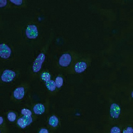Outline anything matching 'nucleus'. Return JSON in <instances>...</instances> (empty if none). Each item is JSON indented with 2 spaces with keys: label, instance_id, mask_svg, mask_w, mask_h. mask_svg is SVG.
<instances>
[{
  "label": "nucleus",
  "instance_id": "nucleus-14",
  "mask_svg": "<svg viewBox=\"0 0 133 133\" xmlns=\"http://www.w3.org/2000/svg\"><path fill=\"white\" fill-rule=\"evenodd\" d=\"M17 114L14 112H10L7 115V118L11 122H14L17 119Z\"/></svg>",
  "mask_w": 133,
  "mask_h": 133
},
{
  "label": "nucleus",
  "instance_id": "nucleus-17",
  "mask_svg": "<svg viewBox=\"0 0 133 133\" xmlns=\"http://www.w3.org/2000/svg\"><path fill=\"white\" fill-rule=\"evenodd\" d=\"M13 5L17 7H21L23 5L24 0H9Z\"/></svg>",
  "mask_w": 133,
  "mask_h": 133
},
{
  "label": "nucleus",
  "instance_id": "nucleus-15",
  "mask_svg": "<svg viewBox=\"0 0 133 133\" xmlns=\"http://www.w3.org/2000/svg\"><path fill=\"white\" fill-rule=\"evenodd\" d=\"M55 82L56 87L58 88H60L63 85V78L61 76H57L55 79Z\"/></svg>",
  "mask_w": 133,
  "mask_h": 133
},
{
  "label": "nucleus",
  "instance_id": "nucleus-10",
  "mask_svg": "<svg viewBox=\"0 0 133 133\" xmlns=\"http://www.w3.org/2000/svg\"><path fill=\"white\" fill-rule=\"evenodd\" d=\"M59 124V120L58 118L55 115L51 116L49 118L48 124L49 126L51 127L54 128L57 127Z\"/></svg>",
  "mask_w": 133,
  "mask_h": 133
},
{
  "label": "nucleus",
  "instance_id": "nucleus-5",
  "mask_svg": "<svg viewBox=\"0 0 133 133\" xmlns=\"http://www.w3.org/2000/svg\"><path fill=\"white\" fill-rule=\"evenodd\" d=\"M12 53V48L9 45L5 43L0 44V57L2 59L5 60L9 59Z\"/></svg>",
  "mask_w": 133,
  "mask_h": 133
},
{
  "label": "nucleus",
  "instance_id": "nucleus-7",
  "mask_svg": "<svg viewBox=\"0 0 133 133\" xmlns=\"http://www.w3.org/2000/svg\"><path fill=\"white\" fill-rule=\"evenodd\" d=\"M121 113V108L116 103H113L111 105L110 109V114L111 117L114 119L118 118Z\"/></svg>",
  "mask_w": 133,
  "mask_h": 133
},
{
  "label": "nucleus",
  "instance_id": "nucleus-11",
  "mask_svg": "<svg viewBox=\"0 0 133 133\" xmlns=\"http://www.w3.org/2000/svg\"><path fill=\"white\" fill-rule=\"evenodd\" d=\"M39 76L42 81L45 82L51 80V76L49 72L46 70L41 71L39 74Z\"/></svg>",
  "mask_w": 133,
  "mask_h": 133
},
{
  "label": "nucleus",
  "instance_id": "nucleus-20",
  "mask_svg": "<svg viewBox=\"0 0 133 133\" xmlns=\"http://www.w3.org/2000/svg\"><path fill=\"white\" fill-rule=\"evenodd\" d=\"M39 132L40 133H49V131L47 129L43 128L41 129L39 131Z\"/></svg>",
  "mask_w": 133,
  "mask_h": 133
},
{
  "label": "nucleus",
  "instance_id": "nucleus-12",
  "mask_svg": "<svg viewBox=\"0 0 133 133\" xmlns=\"http://www.w3.org/2000/svg\"><path fill=\"white\" fill-rule=\"evenodd\" d=\"M45 86L48 90L51 92H53L56 90V83L53 80H50L45 82Z\"/></svg>",
  "mask_w": 133,
  "mask_h": 133
},
{
  "label": "nucleus",
  "instance_id": "nucleus-2",
  "mask_svg": "<svg viewBox=\"0 0 133 133\" xmlns=\"http://www.w3.org/2000/svg\"><path fill=\"white\" fill-rule=\"evenodd\" d=\"M24 36L29 41H35L39 36V29L36 23L30 22L28 24L24 30Z\"/></svg>",
  "mask_w": 133,
  "mask_h": 133
},
{
  "label": "nucleus",
  "instance_id": "nucleus-3",
  "mask_svg": "<svg viewBox=\"0 0 133 133\" xmlns=\"http://www.w3.org/2000/svg\"><path fill=\"white\" fill-rule=\"evenodd\" d=\"M29 86L27 84H23L17 87L13 92L12 98L15 101L20 102L23 100L27 94Z\"/></svg>",
  "mask_w": 133,
  "mask_h": 133
},
{
  "label": "nucleus",
  "instance_id": "nucleus-6",
  "mask_svg": "<svg viewBox=\"0 0 133 133\" xmlns=\"http://www.w3.org/2000/svg\"><path fill=\"white\" fill-rule=\"evenodd\" d=\"M72 59V57L70 54H63L59 58L58 63L60 66L66 68L70 65Z\"/></svg>",
  "mask_w": 133,
  "mask_h": 133
},
{
  "label": "nucleus",
  "instance_id": "nucleus-1",
  "mask_svg": "<svg viewBox=\"0 0 133 133\" xmlns=\"http://www.w3.org/2000/svg\"><path fill=\"white\" fill-rule=\"evenodd\" d=\"M50 39L47 44L40 50L34 61L31 67V72L33 77L39 74L46 60L48 50L50 45Z\"/></svg>",
  "mask_w": 133,
  "mask_h": 133
},
{
  "label": "nucleus",
  "instance_id": "nucleus-16",
  "mask_svg": "<svg viewBox=\"0 0 133 133\" xmlns=\"http://www.w3.org/2000/svg\"><path fill=\"white\" fill-rule=\"evenodd\" d=\"M21 114L22 115L31 116L33 115V112L30 109L27 108H24L21 110Z\"/></svg>",
  "mask_w": 133,
  "mask_h": 133
},
{
  "label": "nucleus",
  "instance_id": "nucleus-9",
  "mask_svg": "<svg viewBox=\"0 0 133 133\" xmlns=\"http://www.w3.org/2000/svg\"><path fill=\"white\" fill-rule=\"evenodd\" d=\"M87 68V64L86 62L81 61L78 62L74 67L75 72L77 73H81L85 71Z\"/></svg>",
  "mask_w": 133,
  "mask_h": 133
},
{
  "label": "nucleus",
  "instance_id": "nucleus-4",
  "mask_svg": "<svg viewBox=\"0 0 133 133\" xmlns=\"http://www.w3.org/2000/svg\"><path fill=\"white\" fill-rule=\"evenodd\" d=\"M19 75L18 71L16 70L6 69L4 70L2 73L1 79L5 83H12L17 79Z\"/></svg>",
  "mask_w": 133,
  "mask_h": 133
},
{
  "label": "nucleus",
  "instance_id": "nucleus-13",
  "mask_svg": "<svg viewBox=\"0 0 133 133\" xmlns=\"http://www.w3.org/2000/svg\"><path fill=\"white\" fill-rule=\"evenodd\" d=\"M16 124L18 127L22 129H24L28 127L25 121L22 116L17 119Z\"/></svg>",
  "mask_w": 133,
  "mask_h": 133
},
{
  "label": "nucleus",
  "instance_id": "nucleus-23",
  "mask_svg": "<svg viewBox=\"0 0 133 133\" xmlns=\"http://www.w3.org/2000/svg\"><path fill=\"white\" fill-rule=\"evenodd\" d=\"M0 133H1V130H0Z\"/></svg>",
  "mask_w": 133,
  "mask_h": 133
},
{
  "label": "nucleus",
  "instance_id": "nucleus-21",
  "mask_svg": "<svg viewBox=\"0 0 133 133\" xmlns=\"http://www.w3.org/2000/svg\"><path fill=\"white\" fill-rule=\"evenodd\" d=\"M127 130H126V133H132L133 132L132 128L131 127H128L127 128Z\"/></svg>",
  "mask_w": 133,
  "mask_h": 133
},
{
  "label": "nucleus",
  "instance_id": "nucleus-8",
  "mask_svg": "<svg viewBox=\"0 0 133 133\" xmlns=\"http://www.w3.org/2000/svg\"><path fill=\"white\" fill-rule=\"evenodd\" d=\"M46 108L44 104L37 103L35 104L32 107V111L36 115H41L45 113Z\"/></svg>",
  "mask_w": 133,
  "mask_h": 133
},
{
  "label": "nucleus",
  "instance_id": "nucleus-19",
  "mask_svg": "<svg viewBox=\"0 0 133 133\" xmlns=\"http://www.w3.org/2000/svg\"><path fill=\"white\" fill-rule=\"evenodd\" d=\"M121 132L120 129L116 127H113L111 130V133H121Z\"/></svg>",
  "mask_w": 133,
  "mask_h": 133
},
{
  "label": "nucleus",
  "instance_id": "nucleus-18",
  "mask_svg": "<svg viewBox=\"0 0 133 133\" xmlns=\"http://www.w3.org/2000/svg\"><path fill=\"white\" fill-rule=\"evenodd\" d=\"M8 4L7 0H0V8H3L6 7Z\"/></svg>",
  "mask_w": 133,
  "mask_h": 133
},
{
  "label": "nucleus",
  "instance_id": "nucleus-22",
  "mask_svg": "<svg viewBox=\"0 0 133 133\" xmlns=\"http://www.w3.org/2000/svg\"><path fill=\"white\" fill-rule=\"evenodd\" d=\"M4 122V119L3 117L0 116V125H2Z\"/></svg>",
  "mask_w": 133,
  "mask_h": 133
}]
</instances>
